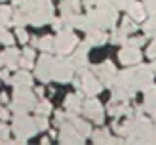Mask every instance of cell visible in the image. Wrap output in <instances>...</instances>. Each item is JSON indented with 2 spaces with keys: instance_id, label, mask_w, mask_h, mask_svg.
Masks as SVG:
<instances>
[{
  "instance_id": "obj_1",
  "label": "cell",
  "mask_w": 156,
  "mask_h": 145,
  "mask_svg": "<svg viewBox=\"0 0 156 145\" xmlns=\"http://www.w3.org/2000/svg\"><path fill=\"white\" fill-rule=\"evenodd\" d=\"M73 71H74V63H73V61L63 59V57L53 59L51 74H53V78H57L59 82H67V80H71Z\"/></svg>"
},
{
  "instance_id": "obj_2",
  "label": "cell",
  "mask_w": 156,
  "mask_h": 145,
  "mask_svg": "<svg viewBox=\"0 0 156 145\" xmlns=\"http://www.w3.org/2000/svg\"><path fill=\"white\" fill-rule=\"evenodd\" d=\"M33 105H34V96L30 94V92H27L25 88H17L15 90V101L12 105V109L15 113H25L29 109H33Z\"/></svg>"
},
{
  "instance_id": "obj_3",
  "label": "cell",
  "mask_w": 156,
  "mask_h": 145,
  "mask_svg": "<svg viewBox=\"0 0 156 145\" xmlns=\"http://www.w3.org/2000/svg\"><path fill=\"white\" fill-rule=\"evenodd\" d=\"M76 36L71 33V29H67V31H59V36L55 38V52L59 53H69V52H73L76 48Z\"/></svg>"
},
{
  "instance_id": "obj_4",
  "label": "cell",
  "mask_w": 156,
  "mask_h": 145,
  "mask_svg": "<svg viewBox=\"0 0 156 145\" xmlns=\"http://www.w3.org/2000/svg\"><path fill=\"white\" fill-rule=\"evenodd\" d=\"M13 130H15V134H17L19 137L23 136V140H27V137H30V136L34 134L36 122L27 118V117H17L15 122H13Z\"/></svg>"
},
{
  "instance_id": "obj_5",
  "label": "cell",
  "mask_w": 156,
  "mask_h": 145,
  "mask_svg": "<svg viewBox=\"0 0 156 145\" xmlns=\"http://www.w3.org/2000/svg\"><path fill=\"white\" fill-rule=\"evenodd\" d=\"M51 65H53V59L46 53V56L38 61V67H36V74H38V78H40L42 82H48L51 80Z\"/></svg>"
},
{
  "instance_id": "obj_6",
  "label": "cell",
  "mask_w": 156,
  "mask_h": 145,
  "mask_svg": "<svg viewBox=\"0 0 156 145\" xmlns=\"http://www.w3.org/2000/svg\"><path fill=\"white\" fill-rule=\"evenodd\" d=\"M84 114H86V117H90L91 120H95V122H103V109H101L99 101H95V99L86 101V105H84Z\"/></svg>"
},
{
  "instance_id": "obj_7",
  "label": "cell",
  "mask_w": 156,
  "mask_h": 145,
  "mask_svg": "<svg viewBox=\"0 0 156 145\" xmlns=\"http://www.w3.org/2000/svg\"><path fill=\"white\" fill-rule=\"evenodd\" d=\"M80 84H82V88H84V92L88 96H95V94L101 92V82H97V78L93 74H90V73H84Z\"/></svg>"
},
{
  "instance_id": "obj_8",
  "label": "cell",
  "mask_w": 156,
  "mask_h": 145,
  "mask_svg": "<svg viewBox=\"0 0 156 145\" xmlns=\"http://www.w3.org/2000/svg\"><path fill=\"white\" fill-rule=\"evenodd\" d=\"M61 141L63 143H80L84 141V136L76 130V126H65L63 130H61Z\"/></svg>"
},
{
  "instance_id": "obj_9",
  "label": "cell",
  "mask_w": 156,
  "mask_h": 145,
  "mask_svg": "<svg viewBox=\"0 0 156 145\" xmlns=\"http://www.w3.org/2000/svg\"><path fill=\"white\" fill-rule=\"evenodd\" d=\"M139 59H141V53H139V50L133 48V46H128V48H124L120 52V61L126 63V65H133Z\"/></svg>"
},
{
  "instance_id": "obj_10",
  "label": "cell",
  "mask_w": 156,
  "mask_h": 145,
  "mask_svg": "<svg viewBox=\"0 0 156 145\" xmlns=\"http://www.w3.org/2000/svg\"><path fill=\"white\" fill-rule=\"evenodd\" d=\"M19 52L15 50V48H12V46H8V50L0 56V61L2 63H6V67H10V69H13V67H17L19 65Z\"/></svg>"
},
{
  "instance_id": "obj_11",
  "label": "cell",
  "mask_w": 156,
  "mask_h": 145,
  "mask_svg": "<svg viewBox=\"0 0 156 145\" xmlns=\"http://www.w3.org/2000/svg\"><path fill=\"white\" fill-rule=\"evenodd\" d=\"M145 109L149 113H156V88L149 86L145 90Z\"/></svg>"
},
{
  "instance_id": "obj_12",
  "label": "cell",
  "mask_w": 156,
  "mask_h": 145,
  "mask_svg": "<svg viewBox=\"0 0 156 145\" xmlns=\"http://www.w3.org/2000/svg\"><path fill=\"white\" fill-rule=\"evenodd\" d=\"M67 109L71 111V113H78V111H82V103H80V94H76V96H69L67 97Z\"/></svg>"
},
{
  "instance_id": "obj_13",
  "label": "cell",
  "mask_w": 156,
  "mask_h": 145,
  "mask_svg": "<svg viewBox=\"0 0 156 145\" xmlns=\"http://www.w3.org/2000/svg\"><path fill=\"white\" fill-rule=\"evenodd\" d=\"M36 46H38V48H40L42 52L50 53V52L55 50V38H51V36H44V38H40V40H38Z\"/></svg>"
},
{
  "instance_id": "obj_14",
  "label": "cell",
  "mask_w": 156,
  "mask_h": 145,
  "mask_svg": "<svg viewBox=\"0 0 156 145\" xmlns=\"http://www.w3.org/2000/svg\"><path fill=\"white\" fill-rule=\"evenodd\" d=\"M128 12H129V15H131L135 21H141V19L145 17V8H143L141 4H137V2L129 4V6H128Z\"/></svg>"
},
{
  "instance_id": "obj_15",
  "label": "cell",
  "mask_w": 156,
  "mask_h": 145,
  "mask_svg": "<svg viewBox=\"0 0 156 145\" xmlns=\"http://www.w3.org/2000/svg\"><path fill=\"white\" fill-rule=\"evenodd\" d=\"M12 80H13L15 86H29V84L33 82V78H30L29 73H25V71H23V73H17V74H15Z\"/></svg>"
},
{
  "instance_id": "obj_16",
  "label": "cell",
  "mask_w": 156,
  "mask_h": 145,
  "mask_svg": "<svg viewBox=\"0 0 156 145\" xmlns=\"http://www.w3.org/2000/svg\"><path fill=\"white\" fill-rule=\"evenodd\" d=\"M93 141L95 143H112V137L108 136L107 130H99V132H95V136H93Z\"/></svg>"
},
{
  "instance_id": "obj_17",
  "label": "cell",
  "mask_w": 156,
  "mask_h": 145,
  "mask_svg": "<svg viewBox=\"0 0 156 145\" xmlns=\"http://www.w3.org/2000/svg\"><path fill=\"white\" fill-rule=\"evenodd\" d=\"M120 31H122L124 34H131V33H135V31H137V27H135V23L131 21V19L126 17V19L122 21V29H120Z\"/></svg>"
},
{
  "instance_id": "obj_18",
  "label": "cell",
  "mask_w": 156,
  "mask_h": 145,
  "mask_svg": "<svg viewBox=\"0 0 156 145\" xmlns=\"http://www.w3.org/2000/svg\"><path fill=\"white\" fill-rule=\"evenodd\" d=\"M145 34L156 36V13H152V19L145 23Z\"/></svg>"
},
{
  "instance_id": "obj_19",
  "label": "cell",
  "mask_w": 156,
  "mask_h": 145,
  "mask_svg": "<svg viewBox=\"0 0 156 145\" xmlns=\"http://www.w3.org/2000/svg\"><path fill=\"white\" fill-rule=\"evenodd\" d=\"M10 19H12V10H10V8H6V6H0V21L8 23Z\"/></svg>"
},
{
  "instance_id": "obj_20",
  "label": "cell",
  "mask_w": 156,
  "mask_h": 145,
  "mask_svg": "<svg viewBox=\"0 0 156 145\" xmlns=\"http://www.w3.org/2000/svg\"><path fill=\"white\" fill-rule=\"evenodd\" d=\"M50 111H51V107H50L48 101H40V105H36V113L38 114H48Z\"/></svg>"
},
{
  "instance_id": "obj_21",
  "label": "cell",
  "mask_w": 156,
  "mask_h": 145,
  "mask_svg": "<svg viewBox=\"0 0 156 145\" xmlns=\"http://www.w3.org/2000/svg\"><path fill=\"white\" fill-rule=\"evenodd\" d=\"M0 42H4L6 46H12V44H13V36L8 34L6 31H4V33H0Z\"/></svg>"
},
{
  "instance_id": "obj_22",
  "label": "cell",
  "mask_w": 156,
  "mask_h": 145,
  "mask_svg": "<svg viewBox=\"0 0 156 145\" xmlns=\"http://www.w3.org/2000/svg\"><path fill=\"white\" fill-rule=\"evenodd\" d=\"M15 34H17V38L21 40V44H25L29 40V36H27V33H25V29H23V27H17V33H15Z\"/></svg>"
},
{
  "instance_id": "obj_23",
  "label": "cell",
  "mask_w": 156,
  "mask_h": 145,
  "mask_svg": "<svg viewBox=\"0 0 156 145\" xmlns=\"http://www.w3.org/2000/svg\"><path fill=\"white\" fill-rule=\"evenodd\" d=\"M126 44L133 46V48H139L141 44H145V38H129V40H126Z\"/></svg>"
},
{
  "instance_id": "obj_24",
  "label": "cell",
  "mask_w": 156,
  "mask_h": 145,
  "mask_svg": "<svg viewBox=\"0 0 156 145\" xmlns=\"http://www.w3.org/2000/svg\"><path fill=\"white\" fill-rule=\"evenodd\" d=\"M34 122H36V130H46V128H48V120H46L44 117H40V118L34 120Z\"/></svg>"
},
{
  "instance_id": "obj_25",
  "label": "cell",
  "mask_w": 156,
  "mask_h": 145,
  "mask_svg": "<svg viewBox=\"0 0 156 145\" xmlns=\"http://www.w3.org/2000/svg\"><path fill=\"white\" fill-rule=\"evenodd\" d=\"M112 2L118 6V8H128L131 4V0H112Z\"/></svg>"
},
{
  "instance_id": "obj_26",
  "label": "cell",
  "mask_w": 156,
  "mask_h": 145,
  "mask_svg": "<svg viewBox=\"0 0 156 145\" xmlns=\"http://www.w3.org/2000/svg\"><path fill=\"white\" fill-rule=\"evenodd\" d=\"M149 56H151V57H156V42L149 48Z\"/></svg>"
},
{
  "instance_id": "obj_27",
  "label": "cell",
  "mask_w": 156,
  "mask_h": 145,
  "mask_svg": "<svg viewBox=\"0 0 156 145\" xmlns=\"http://www.w3.org/2000/svg\"><path fill=\"white\" fill-rule=\"evenodd\" d=\"M13 2H15V4H21V0H13Z\"/></svg>"
},
{
  "instance_id": "obj_28",
  "label": "cell",
  "mask_w": 156,
  "mask_h": 145,
  "mask_svg": "<svg viewBox=\"0 0 156 145\" xmlns=\"http://www.w3.org/2000/svg\"><path fill=\"white\" fill-rule=\"evenodd\" d=\"M152 71H156V63H154V65H152Z\"/></svg>"
},
{
  "instance_id": "obj_29",
  "label": "cell",
  "mask_w": 156,
  "mask_h": 145,
  "mask_svg": "<svg viewBox=\"0 0 156 145\" xmlns=\"http://www.w3.org/2000/svg\"><path fill=\"white\" fill-rule=\"evenodd\" d=\"M0 2H4V0H0Z\"/></svg>"
},
{
  "instance_id": "obj_30",
  "label": "cell",
  "mask_w": 156,
  "mask_h": 145,
  "mask_svg": "<svg viewBox=\"0 0 156 145\" xmlns=\"http://www.w3.org/2000/svg\"><path fill=\"white\" fill-rule=\"evenodd\" d=\"M0 63H2V61H0Z\"/></svg>"
}]
</instances>
